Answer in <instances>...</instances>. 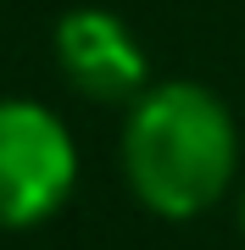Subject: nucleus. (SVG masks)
Instances as JSON below:
<instances>
[{"label":"nucleus","instance_id":"2","mask_svg":"<svg viewBox=\"0 0 245 250\" xmlns=\"http://www.w3.org/2000/svg\"><path fill=\"white\" fill-rule=\"evenodd\" d=\"M78 184V145L39 100H0V228H34L67 206Z\"/></svg>","mask_w":245,"mask_h":250},{"label":"nucleus","instance_id":"3","mask_svg":"<svg viewBox=\"0 0 245 250\" xmlns=\"http://www.w3.org/2000/svg\"><path fill=\"white\" fill-rule=\"evenodd\" d=\"M56 62L67 83L89 100H139L145 95V50L134 45L123 17L78 6L56 22Z\"/></svg>","mask_w":245,"mask_h":250},{"label":"nucleus","instance_id":"1","mask_svg":"<svg viewBox=\"0 0 245 250\" xmlns=\"http://www.w3.org/2000/svg\"><path fill=\"white\" fill-rule=\"evenodd\" d=\"M240 167L234 117L206 83H156L128 100L123 123V178L145 211L184 223L212 211Z\"/></svg>","mask_w":245,"mask_h":250},{"label":"nucleus","instance_id":"4","mask_svg":"<svg viewBox=\"0 0 245 250\" xmlns=\"http://www.w3.org/2000/svg\"><path fill=\"white\" fill-rule=\"evenodd\" d=\"M240 233H245V195H240Z\"/></svg>","mask_w":245,"mask_h":250}]
</instances>
